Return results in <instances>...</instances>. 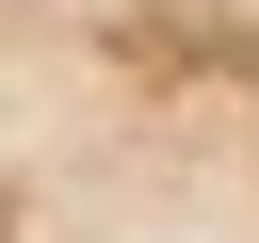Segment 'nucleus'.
Masks as SVG:
<instances>
[{
  "instance_id": "f257e3e1",
  "label": "nucleus",
  "mask_w": 259,
  "mask_h": 243,
  "mask_svg": "<svg viewBox=\"0 0 259 243\" xmlns=\"http://www.w3.org/2000/svg\"><path fill=\"white\" fill-rule=\"evenodd\" d=\"M0 243H259V0H0Z\"/></svg>"
}]
</instances>
